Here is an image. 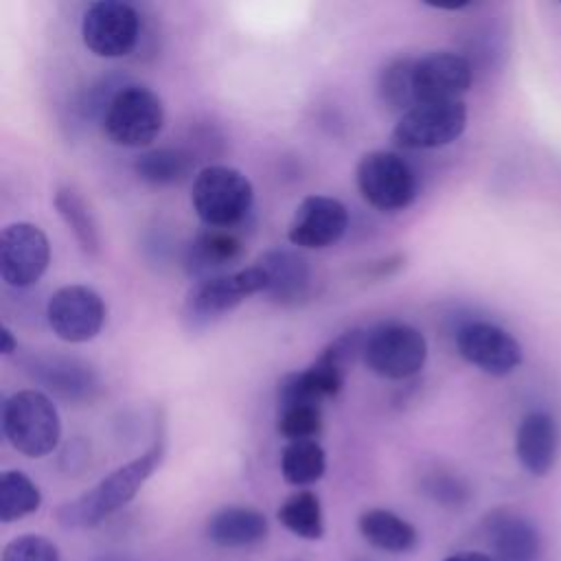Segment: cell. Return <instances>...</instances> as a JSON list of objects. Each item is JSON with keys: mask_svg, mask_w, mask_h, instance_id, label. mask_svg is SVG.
Here are the masks:
<instances>
[{"mask_svg": "<svg viewBox=\"0 0 561 561\" xmlns=\"http://www.w3.org/2000/svg\"><path fill=\"white\" fill-rule=\"evenodd\" d=\"M348 219V208L337 197L307 195L289 219L287 239L296 248L322 250L344 237Z\"/></svg>", "mask_w": 561, "mask_h": 561, "instance_id": "obj_15", "label": "cell"}, {"mask_svg": "<svg viewBox=\"0 0 561 561\" xmlns=\"http://www.w3.org/2000/svg\"><path fill=\"white\" fill-rule=\"evenodd\" d=\"M414 57H397L388 61L377 77V96L390 112L399 116L416 105L412 90Z\"/></svg>", "mask_w": 561, "mask_h": 561, "instance_id": "obj_28", "label": "cell"}, {"mask_svg": "<svg viewBox=\"0 0 561 561\" xmlns=\"http://www.w3.org/2000/svg\"><path fill=\"white\" fill-rule=\"evenodd\" d=\"M26 375L66 403H92L101 394L99 373L79 357L37 351L22 359Z\"/></svg>", "mask_w": 561, "mask_h": 561, "instance_id": "obj_11", "label": "cell"}, {"mask_svg": "<svg viewBox=\"0 0 561 561\" xmlns=\"http://www.w3.org/2000/svg\"><path fill=\"white\" fill-rule=\"evenodd\" d=\"M140 37V15L123 0H96L81 18L83 46L103 59L127 57Z\"/></svg>", "mask_w": 561, "mask_h": 561, "instance_id": "obj_8", "label": "cell"}, {"mask_svg": "<svg viewBox=\"0 0 561 561\" xmlns=\"http://www.w3.org/2000/svg\"><path fill=\"white\" fill-rule=\"evenodd\" d=\"M267 517L252 506H224L206 522V537L221 548H248L267 537Z\"/></svg>", "mask_w": 561, "mask_h": 561, "instance_id": "obj_21", "label": "cell"}, {"mask_svg": "<svg viewBox=\"0 0 561 561\" xmlns=\"http://www.w3.org/2000/svg\"><path fill=\"white\" fill-rule=\"evenodd\" d=\"M327 471V454L318 440H291L280 451V473L291 486H309Z\"/></svg>", "mask_w": 561, "mask_h": 561, "instance_id": "obj_25", "label": "cell"}, {"mask_svg": "<svg viewBox=\"0 0 561 561\" xmlns=\"http://www.w3.org/2000/svg\"><path fill=\"white\" fill-rule=\"evenodd\" d=\"M162 127L164 103L142 83L118 85L101 112V131L118 147H149Z\"/></svg>", "mask_w": 561, "mask_h": 561, "instance_id": "obj_4", "label": "cell"}, {"mask_svg": "<svg viewBox=\"0 0 561 561\" xmlns=\"http://www.w3.org/2000/svg\"><path fill=\"white\" fill-rule=\"evenodd\" d=\"M245 252L243 241L232 230L206 228L195 234L186 250V270L197 280L226 274Z\"/></svg>", "mask_w": 561, "mask_h": 561, "instance_id": "obj_20", "label": "cell"}, {"mask_svg": "<svg viewBox=\"0 0 561 561\" xmlns=\"http://www.w3.org/2000/svg\"><path fill=\"white\" fill-rule=\"evenodd\" d=\"M559 451V427L548 412H528L515 434V454L522 467L541 478L550 473Z\"/></svg>", "mask_w": 561, "mask_h": 561, "instance_id": "obj_19", "label": "cell"}, {"mask_svg": "<svg viewBox=\"0 0 561 561\" xmlns=\"http://www.w3.org/2000/svg\"><path fill=\"white\" fill-rule=\"evenodd\" d=\"M276 430L287 443L316 440L322 432V403L285 401L276 403Z\"/></svg>", "mask_w": 561, "mask_h": 561, "instance_id": "obj_29", "label": "cell"}, {"mask_svg": "<svg viewBox=\"0 0 561 561\" xmlns=\"http://www.w3.org/2000/svg\"><path fill=\"white\" fill-rule=\"evenodd\" d=\"M256 265L265 272V296L276 305H298L311 294V267L302 254L289 248L265 250Z\"/></svg>", "mask_w": 561, "mask_h": 561, "instance_id": "obj_17", "label": "cell"}, {"mask_svg": "<svg viewBox=\"0 0 561 561\" xmlns=\"http://www.w3.org/2000/svg\"><path fill=\"white\" fill-rule=\"evenodd\" d=\"M2 561H61V557L48 537L26 533L4 546Z\"/></svg>", "mask_w": 561, "mask_h": 561, "instance_id": "obj_30", "label": "cell"}, {"mask_svg": "<svg viewBox=\"0 0 561 561\" xmlns=\"http://www.w3.org/2000/svg\"><path fill=\"white\" fill-rule=\"evenodd\" d=\"M50 243L46 232L31 221H13L0 234V276L4 285L26 289L48 270Z\"/></svg>", "mask_w": 561, "mask_h": 561, "instance_id": "obj_10", "label": "cell"}, {"mask_svg": "<svg viewBox=\"0 0 561 561\" xmlns=\"http://www.w3.org/2000/svg\"><path fill=\"white\" fill-rule=\"evenodd\" d=\"M0 337H2V355H15L18 353V340H15V335H13V331L7 327V324H2V331H0Z\"/></svg>", "mask_w": 561, "mask_h": 561, "instance_id": "obj_32", "label": "cell"}, {"mask_svg": "<svg viewBox=\"0 0 561 561\" xmlns=\"http://www.w3.org/2000/svg\"><path fill=\"white\" fill-rule=\"evenodd\" d=\"M467 118L462 99L416 103L394 123L392 142L401 149H438L462 136Z\"/></svg>", "mask_w": 561, "mask_h": 561, "instance_id": "obj_7", "label": "cell"}, {"mask_svg": "<svg viewBox=\"0 0 561 561\" xmlns=\"http://www.w3.org/2000/svg\"><path fill=\"white\" fill-rule=\"evenodd\" d=\"M276 519L283 528L300 539H322L324 535V515L320 497L313 491H296L289 495L276 511Z\"/></svg>", "mask_w": 561, "mask_h": 561, "instance_id": "obj_26", "label": "cell"}, {"mask_svg": "<svg viewBox=\"0 0 561 561\" xmlns=\"http://www.w3.org/2000/svg\"><path fill=\"white\" fill-rule=\"evenodd\" d=\"M195 167V156L184 147H151L136 156L134 173L149 186H175Z\"/></svg>", "mask_w": 561, "mask_h": 561, "instance_id": "obj_23", "label": "cell"}, {"mask_svg": "<svg viewBox=\"0 0 561 561\" xmlns=\"http://www.w3.org/2000/svg\"><path fill=\"white\" fill-rule=\"evenodd\" d=\"M103 561H116V559H103Z\"/></svg>", "mask_w": 561, "mask_h": 561, "instance_id": "obj_35", "label": "cell"}, {"mask_svg": "<svg viewBox=\"0 0 561 561\" xmlns=\"http://www.w3.org/2000/svg\"><path fill=\"white\" fill-rule=\"evenodd\" d=\"M471 64L458 53L432 50L414 57L412 90L416 103L460 101V96L471 88Z\"/></svg>", "mask_w": 561, "mask_h": 561, "instance_id": "obj_14", "label": "cell"}, {"mask_svg": "<svg viewBox=\"0 0 561 561\" xmlns=\"http://www.w3.org/2000/svg\"><path fill=\"white\" fill-rule=\"evenodd\" d=\"M254 204L250 178L228 164H208L191 186V206L206 228L230 230L241 224Z\"/></svg>", "mask_w": 561, "mask_h": 561, "instance_id": "obj_3", "label": "cell"}, {"mask_svg": "<svg viewBox=\"0 0 561 561\" xmlns=\"http://www.w3.org/2000/svg\"><path fill=\"white\" fill-rule=\"evenodd\" d=\"M355 561H373V559H355Z\"/></svg>", "mask_w": 561, "mask_h": 561, "instance_id": "obj_34", "label": "cell"}, {"mask_svg": "<svg viewBox=\"0 0 561 561\" xmlns=\"http://www.w3.org/2000/svg\"><path fill=\"white\" fill-rule=\"evenodd\" d=\"M2 434L7 443L26 458L53 454L61 438L57 405L37 388L9 394L2 403Z\"/></svg>", "mask_w": 561, "mask_h": 561, "instance_id": "obj_2", "label": "cell"}, {"mask_svg": "<svg viewBox=\"0 0 561 561\" xmlns=\"http://www.w3.org/2000/svg\"><path fill=\"white\" fill-rule=\"evenodd\" d=\"M107 318L101 294L88 285H64L46 302V322L50 331L68 344L94 340Z\"/></svg>", "mask_w": 561, "mask_h": 561, "instance_id": "obj_9", "label": "cell"}, {"mask_svg": "<svg viewBox=\"0 0 561 561\" xmlns=\"http://www.w3.org/2000/svg\"><path fill=\"white\" fill-rule=\"evenodd\" d=\"M484 533L495 561H535L539 557V533L522 515L497 508L486 515Z\"/></svg>", "mask_w": 561, "mask_h": 561, "instance_id": "obj_18", "label": "cell"}, {"mask_svg": "<svg viewBox=\"0 0 561 561\" xmlns=\"http://www.w3.org/2000/svg\"><path fill=\"white\" fill-rule=\"evenodd\" d=\"M456 348L465 362L491 377H506L522 366V344L493 322H467L456 333Z\"/></svg>", "mask_w": 561, "mask_h": 561, "instance_id": "obj_13", "label": "cell"}, {"mask_svg": "<svg viewBox=\"0 0 561 561\" xmlns=\"http://www.w3.org/2000/svg\"><path fill=\"white\" fill-rule=\"evenodd\" d=\"M53 206L66 228L72 232L81 252L88 256H96L101 252V232L85 199L72 186H59L55 191Z\"/></svg>", "mask_w": 561, "mask_h": 561, "instance_id": "obj_24", "label": "cell"}, {"mask_svg": "<svg viewBox=\"0 0 561 561\" xmlns=\"http://www.w3.org/2000/svg\"><path fill=\"white\" fill-rule=\"evenodd\" d=\"M364 337H366V331L362 329H348L340 333L318 353V357L307 368L300 370L309 388L322 401L333 399L342 392L355 359L362 357Z\"/></svg>", "mask_w": 561, "mask_h": 561, "instance_id": "obj_16", "label": "cell"}, {"mask_svg": "<svg viewBox=\"0 0 561 561\" xmlns=\"http://www.w3.org/2000/svg\"><path fill=\"white\" fill-rule=\"evenodd\" d=\"M164 456L162 440L153 443L145 454L125 462L123 467L107 473L92 489L81 493L79 497L64 502L57 508V522L64 528H92L101 524L105 517L129 504L142 484L151 478V473L160 467Z\"/></svg>", "mask_w": 561, "mask_h": 561, "instance_id": "obj_1", "label": "cell"}, {"mask_svg": "<svg viewBox=\"0 0 561 561\" xmlns=\"http://www.w3.org/2000/svg\"><path fill=\"white\" fill-rule=\"evenodd\" d=\"M423 489H425V493H427L434 502L447 504V506H458V504H462V502L467 500V495H469V491H467V486H465L462 480L454 478L451 473H443V471L427 476L425 482H423Z\"/></svg>", "mask_w": 561, "mask_h": 561, "instance_id": "obj_31", "label": "cell"}, {"mask_svg": "<svg viewBox=\"0 0 561 561\" xmlns=\"http://www.w3.org/2000/svg\"><path fill=\"white\" fill-rule=\"evenodd\" d=\"M355 184L362 199L379 213H401L419 193V180L410 162L386 149H375L359 158Z\"/></svg>", "mask_w": 561, "mask_h": 561, "instance_id": "obj_5", "label": "cell"}, {"mask_svg": "<svg viewBox=\"0 0 561 561\" xmlns=\"http://www.w3.org/2000/svg\"><path fill=\"white\" fill-rule=\"evenodd\" d=\"M357 528L362 537L377 550L401 554L410 552L419 543L416 528L388 508H368L359 515Z\"/></svg>", "mask_w": 561, "mask_h": 561, "instance_id": "obj_22", "label": "cell"}, {"mask_svg": "<svg viewBox=\"0 0 561 561\" xmlns=\"http://www.w3.org/2000/svg\"><path fill=\"white\" fill-rule=\"evenodd\" d=\"M42 506L39 486L20 469L2 471L0 476V522L11 524Z\"/></svg>", "mask_w": 561, "mask_h": 561, "instance_id": "obj_27", "label": "cell"}, {"mask_svg": "<svg viewBox=\"0 0 561 561\" xmlns=\"http://www.w3.org/2000/svg\"><path fill=\"white\" fill-rule=\"evenodd\" d=\"M265 272L254 263L234 272H226L213 278L197 280L186 296V318L193 322H206L232 311L245 298L265 294Z\"/></svg>", "mask_w": 561, "mask_h": 561, "instance_id": "obj_12", "label": "cell"}, {"mask_svg": "<svg viewBox=\"0 0 561 561\" xmlns=\"http://www.w3.org/2000/svg\"><path fill=\"white\" fill-rule=\"evenodd\" d=\"M362 362L383 379H410L427 362L425 335L405 322H383L366 331Z\"/></svg>", "mask_w": 561, "mask_h": 561, "instance_id": "obj_6", "label": "cell"}, {"mask_svg": "<svg viewBox=\"0 0 561 561\" xmlns=\"http://www.w3.org/2000/svg\"><path fill=\"white\" fill-rule=\"evenodd\" d=\"M443 561H495L491 554L484 552H476V550H467V552H456L445 557Z\"/></svg>", "mask_w": 561, "mask_h": 561, "instance_id": "obj_33", "label": "cell"}]
</instances>
